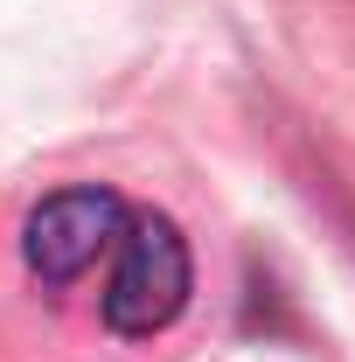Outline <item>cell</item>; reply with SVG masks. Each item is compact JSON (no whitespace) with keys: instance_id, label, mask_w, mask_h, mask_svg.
Instances as JSON below:
<instances>
[{"instance_id":"1","label":"cell","mask_w":355,"mask_h":362,"mask_svg":"<svg viewBox=\"0 0 355 362\" xmlns=\"http://www.w3.org/2000/svg\"><path fill=\"white\" fill-rule=\"evenodd\" d=\"M188 293H195V258H188V237L175 230V216L133 209L112 244V279L98 293L105 327L119 341H153L181 320Z\"/></svg>"},{"instance_id":"2","label":"cell","mask_w":355,"mask_h":362,"mask_svg":"<svg viewBox=\"0 0 355 362\" xmlns=\"http://www.w3.org/2000/svg\"><path fill=\"white\" fill-rule=\"evenodd\" d=\"M126 202L112 188H56L28 209L21 223V265L35 272L42 286H77L126 230Z\"/></svg>"}]
</instances>
